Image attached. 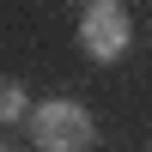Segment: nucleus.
<instances>
[{
  "label": "nucleus",
  "instance_id": "obj_1",
  "mask_svg": "<svg viewBox=\"0 0 152 152\" xmlns=\"http://www.w3.org/2000/svg\"><path fill=\"white\" fill-rule=\"evenodd\" d=\"M91 110L73 104V97H49L43 110H31V140L43 152H85L91 146Z\"/></svg>",
  "mask_w": 152,
  "mask_h": 152
},
{
  "label": "nucleus",
  "instance_id": "obj_2",
  "mask_svg": "<svg viewBox=\"0 0 152 152\" xmlns=\"http://www.w3.org/2000/svg\"><path fill=\"white\" fill-rule=\"evenodd\" d=\"M134 43V18L128 6H116V0H91V6L79 12V49L91 61H122Z\"/></svg>",
  "mask_w": 152,
  "mask_h": 152
},
{
  "label": "nucleus",
  "instance_id": "obj_3",
  "mask_svg": "<svg viewBox=\"0 0 152 152\" xmlns=\"http://www.w3.org/2000/svg\"><path fill=\"white\" fill-rule=\"evenodd\" d=\"M24 116H31V104H24V85L0 73V128H6V122H24Z\"/></svg>",
  "mask_w": 152,
  "mask_h": 152
}]
</instances>
